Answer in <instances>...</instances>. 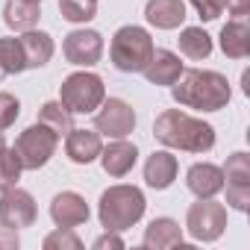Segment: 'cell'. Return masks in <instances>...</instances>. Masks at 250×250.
Returning a JSON list of instances; mask_svg holds the SVG:
<instances>
[{
    "label": "cell",
    "instance_id": "2",
    "mask_svg": "<svg viewBox=\"0 0 250 250\" xmlns=\"http://www.w3.org/2000/svg\"><path fill=\"white\" fill-rule=\"evenodd\" d=\"M171 94L186 109L218 112V109H227V103L232 97V88H229V83H227L224 74L203 71V68H191V71H183L180 74V80L171 85Z\"/></svg>",
    "mask_w": 250,
    "mask_h": 250
},
{
    "label": "cell",
    "instance_id": "11",
    "mask_svg": "<svg viewBox=\"0 0 250 250\" xmlns=\"http://www.w3.org/2000/svg\"><path fill=\"white\" fill-rule=\"evenodd\" d=\"M62 53L77 68H94L103 56V36L97 30H74L65 36Z\"/></svg>",
    "mask_w": 250,
    "mask_h": 250
},
{
    "label": "cell",
    "instance_id": "25",
    "mask_svg": "<svg viewBox=\"0 0 250 250\" xmlns=\"http://www.w3.org/2000/svg\"><path fill=\"white\" fill-rule=\"evenodd\" d=\"M21 171H24V168H21V162H18L15 150L6 145V139H3V136H0V191L18 186Z\"/></svg>",
    "mask_w": 250,
    "mask_h": 250
},
{
    "label": "cell",
    "instance_id": "35",
    "mask_svg": "<svg viewBox=\"0 0 250 250\" xmlns=\"http://www.w3.org/2000/svg\"><path fill=\"white\" fill-rule=\"evenodd\" d=\"M36 3H42V0H36Z\"/></svg>",
    "mask_w": 250,
    "mask_h": 250
},
{
    "label": "cell",
    "instance_id": "14",
    "mask_svg": "<svg viewBox=\"0 0 250 250\" xmlns=\"http://www.w3.org/2000/svg\"><path fill=\"white\" fill-rule=\"evenodd\" d=\"M103 150V136L97 130H71L65 136V153L74 165H88L100 156Z\"/></svg>",
    "mask_w": 250,
    "mask_h": 250
},
{
    "label": "cell",
    "instance_id": "5",
    "mask_svg": "<svg viewBox=\"0 0 250 250\" xmlns=\"http://www.w3.org/2000/svg\"><path fill=\"white\" fill-rule=\"evenodd\" d=\"M59 100L71 115H91L106 100V85H103V80L97 74H91L85 68V71H77V74L62 80Z\"/></svg>",
    "mask_w": 250,
    "mask_h": 250
},
{
    "label": "cell",
    "instance_id": "32",
    "mask_svg": "<svg viewBox=\"0 0 250 250\" xmlns=\"http://www.w3.org/2000/svg\"><path fill=\"white\" fill-rule=\"evenodd\" d=\"M18 244H21L18 229H12V227H6V224H0V250H15Z\"/></svg>",
    "mask_w": 250,
    "mask_h": 250
},
{
    "label": "cell",
    "instance_id": "7",
    "mask_svg": "<svg viewBox=\"0 0 250 250\" xmlns=\"http://www.w3.org/2000/svg\"><path fill=\"white\" fill-rule=\"evenodd\" d=\"M186 229L194 241H218L227 229V206L215 197H197L186 215Z\"/></svg>",
    "mask_w": 250,
    "mask_h": 250
},
{
    "label": "cell",
    "instance_id": "22",
    "mask_svg": "<svg viewBox=\"0 0 250 250\" xmlns=\"http://www.w3.org/2000/svg\"><path fill=\"white\" fill-rule=\"evenodd\" d=\"M39 18H42V6L36 0H6V6H3V21L15 33L36 30Z\"/></svg>",
    "mask_w": 250,
    "mask_h": 250
},
{
    "label": "cell",
    "instance_id": "8",
    "mask_svg": "<svg viewBox=\"0 0 250 250\" xmlns=\"http://www.w3.org/2000/svg\"><path fill=\"white\" fill-rule=\"evenodd\" d=\"M94 130L106 139H127L136 130V109L121 97H106L97 106Z\"/></svg>",
    "mask_w": 250,
    "mask_h": 250
},
{
    "label": "cell",
    "instance_id": "24",
    "mask_svg": "<svg viewBox=\"0 0 250 250\" xmlns=\"http://www.w3.org/2000/svg\"><path fill=\"white\" fill-rule=\"evenodd\" d=\"M36 124H44L47 130H53L59 139L68 136L74 130V115L62 106V100H47L42 109H39V121Z\"/></svg>",
    "mask_w": 250,
    "mask_h": 250
},
{
    "label": "cell",
    "instance_id": "3",
    "mask_svg": "<svg viewBox=\"0 0 250 250\" xmlns=\"http://www.w3.org/2000/svg\"><path fill=\"white\" fill-rule=\"evenodd\" d=\"M145 209H147V200L142 194V188L136 186H109L103 194H100V203H97V218H100V227L103 229H112V232H124L136 227L142 218H145Z\"/></svg>",
    "mask_w": 250,
    "mask_h": 250
},
{
    "label": "cell",
    "instance_id": "33",
    "mask_svg": "<svg viewBox=\"0 0 250 250\" xmlns=\"http://www.w3.org/2000/svg\"><path fill=\"white\" fill-rule=\"evenodd\" d=\"M224 6H227L229 15H235V18H247V12H250V0H224Z\"/></svg>",
    "mask_w": 250,
    "mask_h": 250
},
{
    "label": "cell",
    "instance_id": "28",
    "mask_svg": "<svg viewBox=\"0 0 250 250\" xmlns=\"http://www.w3.org/2000/svg\"><path fill=\"white\" fill-rule=\"evenodd\" d=\"M44 250H83V241L74 235V229H53L50 235H44Z\"/></svg>",
    "mask_w": 250,
    "mask_h": 250
},
{
    "label": "cell",
    "instance_id": "30",
    "mask_svg": "<svg viewBox=\"0 0 250 250\" xmlns=\"http://www.w3.org/2000/svg\"><path fill=\"white\" fill-rule=\"evenodd\" d=\"M191 6L197 9L200 21H218L224 12V0H191Z\"/></svg>",
    "mask_w": 250,
    "mask_h": 250
},
{
    "label": "cell",
    "instance_id": "16",
    "mask_svg": "<svg viewBox=\"0 0 250 250\" xmlns=\"http://www.w3.org/2000/svg\"><path fill=\"white\" fill-rule=\"evenodd\" d=\"M177 171H180L177 156L168 153V150H156V153L147 156V162H145V183H147L150 188H156V191H165V188L174 186Z\"/></svg>",
    "mask_w": 250,
    "mask_h": 250
},
{
    "label": "cell",
    "instance_id": "4",
    "mask_svg": "<svg viewBox=\"0 0 250 250\" xmlns=\"http://www.w3.org/2000/svg\"><path fill=\"white\" fill-rule=\"evenodd\" d=\"M153 50H156L153 36H150L145 27H136V24L121 27V30L112 36V44H109L112 65H115L121 74H142V71L147 68Z\"/></svg>",
    "mask_w": 250,
    "mask_h": 250
},
{
    "label": "cell",
    "instance_id": "6",
    "mask_svg": "<svg viewBox=\"0 0 250 250\" xmlns=\"http://www.w3.org/2000/svg\"><path fill=\"white\" fill-rule=\"evenodd\" d=\"M56 147H59V136L53 130H47L44 124H33V127H27L15 139L12 150H15V156H18L24 171H39V168H44L53 159Z\"/></svg>",
    "mask_w": 250,
    "mask_h": 250
},
{
    "label": "cell",
    "instance_id": "26",
    "mask_svg": "<svg viewBox=\"0 0 250 250\" xmlns=\"http://www.w3.org/2000/svg\"><path fill=\"white\" fill-rule=\"evenodd\" d=\"M59 12L68 24H88L97 15V0H59Z\"/></svg>",
    "mask_w": 250,
    "mask_h": 250
},
{
    "label": "cell",
    "instance_id": "15",
    "mask_svg": "<svg viewBox=\"0 0 250 250\" xmlns=\"http://www.w3.org/2000/svg\"><path fill=\"white\" fill-rule=\"evenodd\" d=\"M186 186L194 197H215L224 191V171L212 162H197L186 174Z\"/></svg>",
    "mask_w": 250,
    "mask_h": 250
},
{
    "label": "cell",
    "instance_id": "20",
    "mask_svg": "<svg viewBox=\"0 0 250 250\" xmlns=\"http://www.w3.org/2000/svg\"><path fill=\"white\" fill-rule=\"evenodd\" d=\"M145 18L156 30H177L186 21V3L183 0H147Z\"/></svg>",
    "mask_w": 250,
    "mask_h": 250
},
{
    "label": "cell",
    "instance_id": "12",
    "mask_svg": "<svg viewBox=\"0 0 250 250\" xmlns=\"http://www.w3.org/2000/svg\"><path fill=\"white\" fill-rule=\"evenodd\" d=\"M91 209L85 203L83 194L77 191H59L53 200H50V218L56 227H65V229H74V227H83L88 221Z\"/></svg>",
    "mask_w": 250,
    "mask_h": 250
},
{
    "label": "cell",
    "instance_id": "1",
    "mask_svg": "<svg viewBox=\"0 0 250 250\" xmlns=\"http://www.w3.org/2000/svg\"><path fill=\"white\" fill-rule=\"evenodd\" d=\"M153 136L159 145L183 153H209L215 147V127L203 118L186 115L180 109H165L153 121Z\"/></svg>",
    "mask_w": 250,
    "mask_h": 250
},
{
    "label": "cell",
    "instance_id": "21",
    "mask_svg": "<svg viewBox=\"0 0 250 250\" xmlns=\"http://www.w3.org/2000/svg\"><path fill=\"white\" fill-rule=\"evenodd\" d=\"M142 244L147 250H165V247H180L183 244V227L174 218H153L145 229Z\"/></svg>",
    "mask_w": 250,
    "mask_h": 250
},
{
    "label": "cell",
    "instance_id": "18",
    "mask_svg": "<svg viewBox=\"0 0 250 250\" xmlns=\"http://www.w3.org/2000/svg\"><path fill=\"white\" fill-rule=\"evenodd\" d=\"M18 44L24 50V65L30 68H44L53 59V39L44 30H27L18 36Z\"/></svg>",
    "mask_w": 250,
    "mask_h": 250
},
{
    "label": "cell",
    "instance_id": "9",
    "mask_svg": "<svg viewBox=\"0 0 250 250\" xmlns=\"http://www.w3.org/2000/svg\"><path fill=\"white\" fill-rule=\"evenodd\" d=\"M221 171H224L227 206H232L235 212H250V156L232 153Z\"/></svg>",
    "mask_w": 250,
    "mask_h": 250
},
{
    "label": "cell",
    "instance_id": "17",
    "mask_svg": "<svg viewBox=\"0 0 250 250\" xmlns=\"http://www.w3.org/2000/svg\"><path fill=\"white\" fill-rule=\"evenodd\" d=\"M183 71L186 68H183V62L174 50H153V56H150V62L142 74L147 77L150 85H174Z\"/></svg>",
    "mask_w": 250,
    "mask_h": 250
},
{
    "label": "cell",
    "instance_id": "23",
    "mask_svg": "<svg viewBox=\"0 0 250 250\" xmlns=\"http://www.w3.org/2000/svg\"><path fill=\"white\" fill-rule=\"evenodd\" d=\"M177 42H180V53L194 59V62L209 59V53H212V36L203 27H186Z\"/></svg>",
    "mask_w": 250,
    "mask_h": 250
},
{
    "label": "cell",
    "instance_id": "13",
    "mask_svg": "<svg viewBox=\"0 0 250 250\" xmlns=\"http://www.w3.org/2000/svg\"><path fill=\"white\" fill-rule=\"evenodd\" d=\"M100 165H103V171L109 174V177H115V180H121V177H127L133 168H136V162H139V147L133 145V142H127V139H112L103 150H100Z\"/></svg>",
    "mask_w": 250,
    "mask_h": 250
},
{
    "label": "cell",
    "instance_id": "31",
    "mask_svg": "<svg viewBox=\"0 0 250 250\" xmlns=\"http://www.w3.org/2000/svg\"><path fill=\"white\" fill-rule=\"evenodd\" d=\"M121 247H124V238L112 229H106L103 235L94 238V250H121Z\"/></svg>",
    "mask_w": 250,
    "mask_h": 250
},
{
    "label": "cell",
    "instance_id": "27",
    "mask_svg": "<svg viewBox=\"0 0 250 250\" xmlns=\"http://www.w3.org/2000/svg\"><path fill=\"white\" fill-rule=\"evenodd\" d=\"M0 68H3L9 77L27 71V65H24V50H21L18 39H0Z\"/></svg>",
    "mask_w": 250,
    "mask_h": 250
},
{
    "label": "cell",
    "instance_id": "19",
    "mask_svg": "<svg viewBox=\"0 0 250 250\" xmlns=\"http://www.w3.org/2000/svg\"><path fill=\"white\" fill-rule=\"evenodd\" d=\"M221 50L229 59H244L250 56V24L247 18H232L221 27Z\"/></svg>",
    "mask_w": 250,
    "mask_h": 250
},
{
    "label": "cell",
    "instance_id": "10",
    "mask_svg": "<svg viewBox=\"0 0 250 250\" xmlns=\"http://www.w3.org/2000/svg\"><path fill=\"white\" fill-rule=\"evenodd\" d=\"M36 218H39V209L30 191L18 186L0 191V224H6L12 229H24V227H33Z\"/></svg>",
    "mask_w": 250,
    "mask_h": 250
},
{
    "label": "cell",
    "instance_id": "29",
    "mask_svg": "<svg viewBox=\"0 0 250 250\" xmlns=\"http://www.w3.org/2000/svg\"><path fill=\"white\" fill-rule=\"evenodd\" d=\"M21 115V100L9 91H0V133L9 130Z\"/></svg>",
    "mask_w": 250,
    "mask_h": 250
},
{
    "label": "cell",
    "instance_id": "34",
    "mask_svg": "<svg viewBox=\"0 0 250 250\" xmlns=\"http://www.w3.org/2000/svg\"><path fill=\"white\" fill-rule=\"evenodd\" d=\"M6 77H9V74H6V71H3V68H0V83H3V80H6Z\"/></svg>",
    "mask_w": 250,
    "mask_h": 250
}]
</instances>
